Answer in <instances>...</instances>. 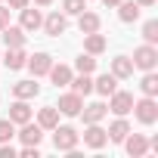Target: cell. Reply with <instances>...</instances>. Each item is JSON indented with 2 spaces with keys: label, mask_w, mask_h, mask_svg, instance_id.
<instances>
[{
  "label": "cell",
  "mask_w": 158,
  "mask_h": 158,
  "mask_svg": "<svg viewBox=\"0 0 158 158\" xmlns=\"http://www.w3.org/2000/svg\"><path fill=\"white\" fill-rule=\"evenodd\" d=\"M44 25V16H40V10H31V3L25 6V10H19V28L28 34V31H37Z\"/></svg>",
  "instance_id": "6"
},
{
  "label": "cell",
  "mask_w": 158,
  "mask_h": 158,
  "mask_svg": "<svg viewBox=\"0 0 158 158\" xmlns=\"http://www.w3.org/2000/svg\"><path fill=\"white\" fill-rule=\"evenodd\" d=\"M139 90H143V96H158V74H155V71H146V74H143Z\"/></svg>",
  "instance_id": "27"
},
{
  "label": "cell",
  "mask_w": 158,
  "mask_h": 158,
  "mask_svg": "<svg viewBox=\"0 0 158 158\" xmlns=\"http://www.w3.org/2000/svg\"><path fill=\"white\" fill-rule=\"evenodd\" d=\"M77 143H81V133H77L71 124H56L53 127V146H56V152H74Z\"/></svg>",
  "instance_id": "1"
},
{
  "label": "cell",
  "mask_w": 158,
  "mask_h": 158,
  "mask_svg": "<svg viewBox=\"0 0 158 158\" xmlns=\"http://www.w3.org/2000/svg\"><path fill=\"white\" fill-rule=\"evenodd\" d=\"M0 34H3V44H6V50H13V47H25V31H22L19 25H6Z\"/></svg>",
  "instance_id": "22"
},
{
  "label": "cell",
  "mask_w": 158,
  "mask_h": 158,
  "mask_svg": "<svg viewBox=\"0 0 158 158\" xmlns=\"http://www.w3.org/2000/svg\"><path fill=\"white\" fill-rule=\"evenodd\" d=\"M10 25V6H0V31Z\"/></svg>",
  "instance_id": "33"
},
{
  "label": "cell",
  "mask_w": 158,
  "mask_h": 158,
  "mask_svg": "<svg viewBox=\"0 0 158 158\" xmlns=\"http://www.w3.org/2000/svg\"><path fill=\"white\" fill-rule=\"evenodd\" d=\"M124 149H127V155H133V158H139V155H146L149 152V139L143 136V133H127L124 136Z\"/></svg>",
  "instance_id": "10"
},
{
  "label": "cell",
  "mask_w": 158,
  "mask_h": 158,
  "mask_svg": "<svg viewBox=\"0 0 158 158\" xmlns=\"http://www.w3.org/2000/svg\"><path fill=\"white\" fill-rule=\"evenodd\" d=\"M31 0H10V10H25Z\"/></svg>",
  "instance_id": "34"
},
{
  "label": "cell",
  "mask_w": 158,
  "mask_h": 158,
  "mask_svg": "<svg viewBox=\"0 0 158 158\" xmlns=\"http://www.w3.org/2000/svg\"><path fill=\"white\" fill-rule=\"evenodd\" d=\"M106 115H109V106H106V102H90V106H84V109H81L84 124H99Z\"/></svg>",
  "instance_id": "13"
},
{
  "label": "cell",
  "mask_w": 158,
  "mask_h": 158,
  "mask_svg": "<svg viewBox=\"0 0 158 158\" xmlns=\"http://www.w3.org/2000/svg\"><path fill=\"white\" fill-rule=\"evenodd\" d=\"M37 124H40L44 130H53V127L59 124V109H56V106H44V109L37 112Z\"/></svg>",
  "instance_id": "23"
},
{
  "label": "cell",
  "mask_w": 158,
  "mask_h": 158,
  "mask_svg": "<svg viewBox=\"0 0 158 158\" xmlns=\"http://www.w3.org/2000/svg\"><path fill=\"white\" fill-rule=\"evenodd\" d=\"M109 143V133L99 127V124H87V130H84V146H90V149H102Z\"/></svg>",
  "instance_id": "12"
},
{
  "label": "cell",
  "mask_w": 158,
  "mask_h": 158,
  "mask_svg": "<svg viewBox=\"0 0 158 158\" xmlns=\"http://www.w3.org/2000/svg\"><path fill=\"white\" fill-rule=\"evenodd\" d=\"M10 121H13V124L31 121V106H28V99H16V102L10 106Z\"/></svg>",
  "instance_id": "19"
},
{
  "label": "cell",
  "mask_w": 158,
  "mask_h": 158,
  "mask_svg": "<svg viewBox=\"0 0 158 158\" xmlns=\"http://www.w3.org/2000/svg\"><path fill=\"white\" fill-rule=\"evenodd\" d=\"M74 68H77V74H93V71H96V56L81 53V56L74 59Z\"/></svg>",
  "instance_id": "26"
},
{
  "label": "cell",
  "mask_w": 158,
  "mask_h": 158,
  "mask_svg": "<svg viewBox=\"0 0 158 158\" xmlns=\"http://www.w3.org/2000/svg\"><path fill=\"white\" fill-rule=\"evenodd\" d=\"M106 47H109V40H106L99 31H93V34H84V53H90V56H99V53H106Z\"/></svg>",
  "instance_id": "18"
},
{
  "label": "cell",
  "mask_w": 158,
  "mask_h": 158,
  "mask_svg": "<svg viewBox=\"0 0 158 158\" xmlns=\"http://www.w3.org/2000/svg\"><path fill=\"white\" fill-rule=\"evenodd\" d=\"M71 74H74V71H71L68 65H62V62H59V65L53 62V65H50V71H47V77H50V81H53L56 87H68V81H71Z\"/></svg>",
  "instance_id": "15"
},
{
  "label": "cell",
  "mask_w": 158,
  "mask_h": 158,
  "mask_svg": "<svg viewBox=\"0 0 158 158\" xmlns=\"http://www.w3.org/2000/svg\"><path fill=\"white\" fill-rule=\"evenodd\" d=\"M139 10H143V6L136 3V0H121V3H118V19L130 25V22L139 19Z\"/></svg>",
  "instance_id": "20"
},
{
  "label": "cell",
  "mask_w": 158,
  "mask_h": 158,
  "mask_svg": "<svg viewBox=\"0 0 158 158\" xmlns=\"http://www.w3.org/2000/svg\"><path fill=\"white\" fill-rule=\"evenodd\" d=\"M93 90H96L99 96H112V93L118 90V77H115L112 71H106V74H99L96 81H93Z\"/></svg>",
  "instance_id": "16"
},
{
  "label": "cell",
  "mask_w": 158,
  "mask_h": 158,
  "mask_svg": "<svg viewBox=\"0 0 158 158\" xmlns=\"http://www.w3.org/2000/svg\"><path fill=\"white\" fill-rule=\"evenodd\" d=\"M56 109H59V115L77 118V115H81V109H84V96H81V93H74V90H71V93H62Z\"/></svg>",
  "instance_id": "4"
},
{
  "label": "cell",
  "mask_w": 158,
  "mask_h": 158,
  "mask_svg": "<svg viewBox=\"0 0 158 158\" xmlns=\"http://www.w3.org/2000/svg\"><path fill=\"white\" fill-rule=\"evenodd\" d=\"M84 10H87V0H65V3H62L65 16H81Z\"/></svg>",
  "instance_id": "28"
},
{
  "label": "cell",
  "mask_w": 158,
  "mask_h": 158,
  "mask_svg": "<svg viewBox=\"0 0 158 158\" xmlns=\"http://www.w3.org/2000/svg\"><path fill=\"white\" fill-rule=\"evenodd\" d=\"M130 109H133V93L115 90V93L109 96V112H115V115H130Z\"/></svg>",
  "instance_id": "5"
},
{
  "label": "cell",
  "mask_w": 158,
  "mask_h": 158,
  "mask_svg": "<svg viewBox=\"0 0 158 158\" xmlns=\"http://www.w3.org/2000/svg\"><path fill=\"white\" fill-rule=\"evenodd\" d=\"M106 133H109V139H112V143H124V136L130 133V124L124 121V115H118V121H112Z\"/></svg>",
  "instance_id": "24"
},
{
  "label": "cell",
  "mask_w": 158,
  "mask_h": 158,
  "mask_svg": "<svg viewBox=\"0 0 158 158\" xmlns=\"http://www.w3.org/2000/svg\"><path fill=\"white\" fill-rule=\"evenodd\" d=\"M0 158H16V149H13V143H0Z\"/></svg>",
  "instance_id": "32"
},
{
  "label": "cell",
  "mask_w": 158,
  "mask_h": 158,
  "mask_svg": "<svg viewBox=\"0 0 158 158\" xmlns=\"http://www.w3.org/2000/svg\"><path fill=\"white\" fill-rule=\"evenodd\" d=\"M68 87L74 90V93H81V96H87V93H93V77L90 74H71V81H68Z\"/></svg>",
  "instance_id": "25"
},
{
  "label": "cell",
  "mask_w": 158,
  "mask_h": 158,
  "mask_svg": "<svg viewBox=\"0 0 158 158\" xmlns=\"http://www.w3.org/2000/svg\"><path fill=\"white\" fill-rule=\"evenodd\" d=\"M50 37H59V34H65V28H68V19H65V13H50L47 19H44V25H40Z\"/></svg>",
  "instance_id": "8"
},
{
  "label": "cell",
  "mask_w": 158,
  "mask_h": 158,
  "mask_svg": "<svg viewBox=\"0 0 158 158\" xmlns=\"http://www.w3.org/2000/svg\"><path fill=\"white\" fill-rule=\"evenodd\" d=\"M19 155H22V158H40V149H37V146H22Z\"/></svg>",
  "instance_id": "31"
},
{
  "label": "cell",
  "mask_w": 158,
  "mask_h": 158,
  "mask_svg": "<svg viewBox=\"0 0 158 158\" xmlns=\"http://www.w3.org/2000/svg\"><path fill=\"white\" fill-rule=\"evenodd\" d=\"M22 130L16 133L25 146H40V139H44V127L40 124H31V121H25V124H19Z\"/></svg>",
  "instance_id": "9"
},
{
  "label": "cell",
  "mask_w": 158,
  "mask_h": 158,
  "mask_svg": "<svg viewBox=\"0 0 158 158\" xmlns=\"http://www.w3.org/2000/svg\"><path fill=\"white\" fill-rule=\"evenodd\" d=\"M16 136V124L10 118H0V143H10Z\"/></svg>",
  "instance_id": "30"
},
{
  "label": "cell",
  "mask_w": 158,
  "mask_h": 158,
  "mask_svg": "<svg viewBox=\"0 0 158 158\" xmlns=\"http://www.w3.org/2000/svg\"><path fill=\"white\" fill-rule=\"evenodd\" d=\"M133 115H136V121L139 124H155L158 121V102H155V96H143V99H133V109H130Z\"/></svg>",
  "instance_id": "3"
},
{
  "label": "cell",
  "mask_w": 158,
  "mask_h": 158,
  "mask_svg": "<svg viewBox=\"0 0 158 158\" xmlns=\"http://www.w3.org/2000/svg\"><path fill=\"white\" fill-rule=\"evenodd\" d=\"M50 65H53V56H50V53H34V56H28V62H25V68L31 71V77H44V74L50 71Z\"/></svg>",
  "instance_id": "7"
},
{
  "label": "cell",
  "mask_w": 158,
  "mask_h": 158,
  "mask_svg": "<svg viewBox=\"0 0 158 158\" xmlns=\"http://www.w3.org/2000/svg\"><path fill=\"white\" fill-rule=\"evenodd\" d=\"M143 40H146V44H158V22H155V19H149V22L143 25Z\"/></svg>",
  "instance_id": "29"
},
{
  "label": "cell",
  "mask_w": 158,
  "mask_h": 158,
  "mask_svg": "<svg viewBox=\"0 0 158 158\" xmlns=\"http://www.w3.org/2000/svg\"><path fill=\"white\" fill-rule=\"evenodd\" d=\"M37 93H40L37 77H28V81H16V84H13V96H16V99H34Z\"/></svg>",
  "instance_id": "11"
},
{
  "label": "cell",
  "mask_w": 158,
  "mask_h": 158,
  "mask_svg": "<svg viewBox=\"0 0 158 158\" xmlns=\"http://www.w3.org/2000/svg\"><path fill=\"white\" fill-rule=\"evenodd\" d=\"M112 74L118 77V81L133 77V62H130V56H115V59H112Z\"/></svg>",
  "instance_id": "17"
},
{
  "label": "cell",
  "mask_w": 158,
  "mask_h": 158,
  "mask_svg": "<svg viewBox=\"0 0 158 158\" xmlns=\"http://www.w3.org/2000/svg\"><path fill=\"white\" fill-rule=\"evenodd\" d=\"M136 3H139V6H155L158 0H136Z\"/></svg>",
  "instance_id": "35"
},
{
  "label": "cell",
  "mask_w": 158,
  "mask_h": 158,
  "mask_svg": "<svg viewBox=\"0 0 158 158\" xmlns=\"http://www.w3.org/2000/svg\"><path fill=\"white\" fill-rule=\"evenodd\" d=\"M102 3H106V6H118V3H121V0H102Z\"/></svg>",
  "instance_id": "36"
},
{
  "label": "cell",
  "mask_w": 158,
  "mask_h": 158,
  "mask_svg": "<svg viewBox=\"0 0 158 158\" xmlns=\"http://www.w3.org/2000/svg\"><path fill=\"white\" fill-rule=\"evenodd\" d=\"M25 62H28V53H25V47H13V50H6V56H3V65H6L10 71H19V68H25Z\"/></svg>",
  "instance_id": "14"
},
{
  "label": "cell",
  "mask_w": 158,
  "mask_h": 158,
  "mask_svg": "<svg viewBox=\"0 0 158 158\" xmlns=\"http://www.w3.org/2000/svg\"><path fill=\"white\" fill-rule=\"evenodd\" d=\"M34 3H37V6H50V3H53V0H34Z\"/></svg>",
  "instance_id": "37"
},
{
  "label": "cell",
  "mask_w": 158,
  "mask_h": 158,
  "mask_svg": "<svg viewBox=\"0 0 158 158\" xmlns=\"http://www.w3.org/2000/svg\"><path fill=\"white\" fill-rule=\"evenodd\" d=\"M77 28H81V34H93V31H99L102 28V19L96 16V13H81V16H77Z\"/></svg>",
  "instance_id": "21"
},
{
  "label": "cell",
  "mask_w": 158,
  "mask_h": 158,
  "mask_svg": "<svg viewBox=\"0 0 158 158\" xmlns=\"http://www.w3.org/2000/svg\"><path fill=\"white\" fill-rule=\"evenodd\" d=\"M130 62H133V68H139V71H155V65H158V50H155V44L136 47L133 56H130Z\"/></svg>",
  "instance_id": "2"
}]
</instances>
